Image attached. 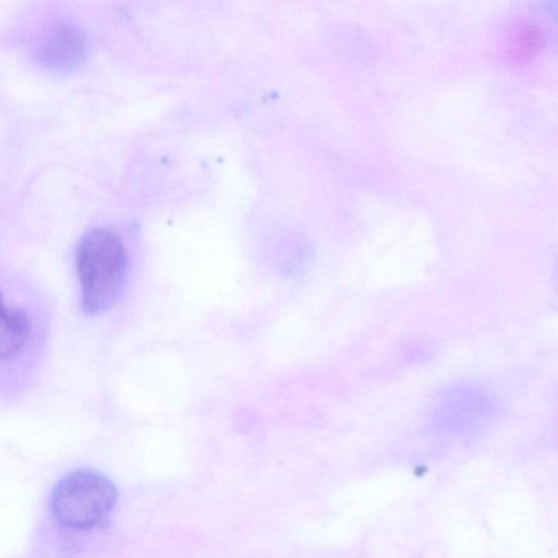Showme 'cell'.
<instances>
[{
  "label": "cell",
  "mask_w": 558,
  "mask_h": 558,
  "mask_svg": "<svg viewBox=\"0 0 558 558\" xmlns=\"http://www.w3.org/2000/svg\"><path fill=\"white\" fill-rule=\"evenodd\" d=\"M86 53V39L72 22L60 21L50 26L40 43L38 59L47 68L69 70L77 65Z\"/></svg>",
  "instance_id": "obj_3"
},
{
  "label": "cell",
  "mask_w": 558,
  "mask_h": 558,
  "mask_svg": "<svg viewBox=\"0 0 558 558\" xmlns=\"http://www.w3.org/2000/svg\"><path fill=\"white\" fill-rule=\"evenodd\" d=\"M541 41L539 29L533 25H527L519 33L517 41H514V52L523 58L530 56L538 48Z\"/></svg>",
  "instance_id": "obj_5"
},
{
  "label": "cell",
  "mask_w": 558,
  "mask_h": 558,
  "mask_svg": "<svg viewBox=\"0 0 558 558\" xmlns=\"http://www.w3.org/2000/svg\"><path fill=\"white\" fill-rule=\"evenodd\" d=\"M117 500V487L108 477L97 471L80 469L57 483L50 507L60 524L74 530H89L107 520Z\"/></svg>",
  "instance_id": "obj_2"
},
{
  "label": "cell",
  "mask_w": 558,
  "mask_h": 558,
  "mask_svg": "<svg viewBox=\"0 0 558 558\" xmlns=\"http://www.w3.org/2000/svg\"><path fill=\"white\" fill-rule=\"evenodd\" d=\"M75 268L83 311L88 315L107 311L120 293L126 269L121 239L102 228L85 232L76 246Z\"/></svg>",
  "instance_id": "obj_1"
},
{
  "label": "cell",
  "mask_w": 558,
  "mask_h": 558,
  "mask_svg": "<svg viewBox=\"0 0 558 558\" xmlns=\"http://www.w3.org/2000/svg\"><path fill=\"white\" fill-rule=\"evenodd\" d=\"M31 335L32 320L27 312L10 304L0 292V363L21 352Z\"/></svg>",
  "instance_id": "obj_4"
}]
</instances>
